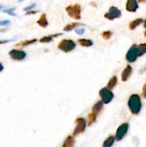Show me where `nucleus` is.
Segmentation results:
<instances>
[{
	"label": "nucleus",
	"instance_id": "obj_16",
	"mask_svg": "<svg viewBox=\"0 0 146 147\" xmlns=\"http://www.w3.org/2000/svg\"><path fill=\"white\" fill-rule=\"evenodd\" d=\"M84 24L82 23H80V22H72V23H70V24H67L66 25L65 27H64V31L65 32H70L72 30H73L74 29H75L76 27H80V26H83Z\"/></svg>",
	"mask_w": 146,
	"mask_h": 147
},
{
	"label": "nucleus",
	"instance_id": "obj_20",
	"mask_svg": "<svg viewBox=\"0 0 146 147\" xmlns=\"http://www.w3.org/2000/svg\"><path fill=\"white\" fill-rule=\"evenodd\" d=\"M115 138L113 136H110L108 138L104 140V143H103L102 146L103 147H110L113 146L115 143Z\"/></svg>",
	"mask_w": 146,
	"mask_h": 147
},
{
	"label": "nucleus",
	"instance_id": "obj_17",
	"mask_svg": "<svg viewBox=\"0 0 146 147\" xmlns=\"http://www.w3.org/2000/svg\"><path fill=\"white\" fill-rule=\"evenodd\" d=\"M74 144H75V141H74V136H69L64 141L62 147H73L74 146Z\"/></svg>",
	"mask_w": 146,
	"mask_h": 147
},
{
	"label": "nucleus",
	"instance_id": "obj_34",
	"mask_svg": "<svg viewBox=\"0 0 146 147\" xmlns=\"http://www.w3.org/2000/svg\"><path fill=\"white\" fill-rule=\"evenodd\" d=\"M138 2H140V3H146V0H138Z\"/></svg>",
	"mask_w": 146,
	"mask_h": 147
},
{
	"label": "nucleus",
	"instance_id": "obj_13",
	"mask_svg": "<svg viewBox=\"0 0 146 147\" xmlns=\"http://www.w3.org/2000/svg\"><path fill=\"white\" fill-rule=\"evenodd\" d=\"M62 35V33H57V34H51V35L48 36H44L42 37L40 40V42L41 43H49L50 42H52L53 40V39L56 38V37H59V36Z\"/></svg>",
	"mask_w": 146,
	"mask_h": 147
},
{
	"label": "nucleus",
	"instance_id": "obj_24",
	"mask_svg": "<svg viewBox=\"0 0 146 147\" xmlns=\"http://www.w3.org/2000/svg\"><path fill=\"white\" fill-rule=\"evenodd\" d=\"M113 32L112 31H104L102 32L101 36L104 40H109L113 36Z\"/></svg>",
	"mask_w": 146,
	"mask_h": 147
},
{
	"label": "nucleus",
	"instance_id": "obj_25",
	"mask_svg": "<svg viewBox=\"0 0 146 147\" xmlns=\"http://www.w3.org/2000/svg\"><path fill=\"white\" fill-rule=\"evenodd\" d=\"M14 10H15V8H11V9H4L3 10V11H4V13H7V14H9V15L15 17V16H17V14L14 12Z\"/></svg>",
	"mask_w": 146,
	"mask_h": 147
},
{
	"label": "nucleus",
	"instance_id": "obj_8",
	"mask_svg": "<svg viewBox=\"0 0 146 147\" xmlns=\"http://www.w3.org/2000/svg\"><path fill=\"white\" fill-rule=\"evenodd\" d=\"M129 129V124L128 123H124L123 124L120 125L118 128H117V131H116L115 134V139L117 141H121L123 138L125 137L126 134H127V131H128Z\"/></svg>",
	"mask_w": 146,
	"mask_h": 147
},
{
	"label": "nucleus",
	"instance_id": "obj_2",
	"mask_svg": "<svg viewBox=\"0 0 146 147\" xmlns=\"http://www.w3.org/2000/svg\"><path fill=\"white\" fill-rule=\"evenodd\" d=\"M66 11L69 17L75 20H80L81 19V7L80 4H75L72 5H69L65 8Z\"/></svg>",
	"mask_w": 146,
	"mask_h": 147
},
{
	"label": "nucleus",
	"instance_id": "obj_37",
	"mask_svg": "<svg viewBox=\"0 0 146 147\" xmlns=\"http://www.w3.org/2000/svg\"><path fill=\"white\" fill-rule=\"evenodd\" d=\"M144 36L146 37V31L144 32Z\"/></svg>",
	"mask_w": 146,
	"mask_h": 147
},
{
	"label": "nucleus",
	"instance_id": "obj_33",
	"mask_svg": "<svg viewBox=\"0 0 146 147\" xmlns=\"http://www.w3.org/2000/svg\"><path fill=\"white\" fill-rule=\"evenodd\" d=\"M3 70H4V66L2 65V64H1V63H0V72L2 71Z\"/></svg>",
	"mask_w": 146,
	"mask_h": 147
},
{
	"label": "nucleus",
	"instance_id": "obj_35",
	"mask_svg": "<svg viewBox=\"0 0 146 147\" xmlns=\"http://www.w3.org/2000/svg\"><path fill=\"white\" fill-rule=\"evenodd\" d=\"M144 27L145 28H146V19H145V20L144 21Z\"/></svg>",
	"mask_w": 146,
	"mask_h": 147
},
{
	"label": "nucleus",
	"instance_id": "obj_15",
	"mask_svg": "<svg viewBox=\"0 0 146 147\" xmlns=\"http://www.w3.org/2000/svg\"><path fill=\"white\" fill-rule=\"evenodd\" d=\"M36 42H37V39H31V40H24V41H21L20 42L16 44L15 46H17V47H27V46L30 45L34 44Z\"/></svg>",
	"mask_w": 146,
	"mask_h": 147
},
{
	"label": "nucleus",
	"instance_id": "obj_26",
	"mask_svg": "<svg viewBox=\"0 0 146 147\" xmlns=\"http://www.w3.org/2000/svg\"><path fill=\"white\" fill-rule=\"evenodd\" d=\"M35 7H36V4H35V3H34V4H31V5L28 6V7H24V11H29V10H31V9H34Z\"/></svg>",
	"mask_w": 146,
	"mask_h": 147
},
{
	"label": "nucleus",
	"instance_id": "obj_23",
	"mask_svg": "<svg viewBox=\"0 0 146 147\" xmlns=\"http://www.w3.org/2000/svg\"><path fill=\"white\" fill-rule=\"evenodd\" d=\"M96 118H97V116L95 114H94L93 113L88 114V116H87V125L88 126H91L93 123L95 122Z\"/></svg>",
	"mask_w": 146,
	"mask_h": 147
},
{
	"label": "nucleus",
	"instance_id": "obj_1",
	"mask_svg": "<svg viewBox=\"0 0 146 147\" xmlns=\"http://www.w3.org/2000/svg\"><path fill=\"white\" fill-rule=\"evenodd\" d=\"M129 109L133 114L137 115L140 112L142 109L141 99L137 94H133L130 96L127 102Z\"/></svg>",
	"mask_w": 146,
	"mask_h": 147
},
{
	"label": "nucleus",
	"instance_id": "obj_22",
	"mask_svg": "<svg viewBox=\"0 0 146 147\" xmlns=\"http://www.w3.org/2000/svg\"><path fill=\"white\" fill-rule=\"evenodd\" d=\"M137 49H138V56L143 55L146 53V43H143V44L139 45L137 46Z\"/></svg>",
	"mask_w": 146,
	"mask_h": 147
},
{
	"label": "nucleus",
	"instance_id": "obj_12",
	"mask_svg": "<svg viewBox=\"0 0 146 147\" xmlns=\"http://www.w3.org/2000/svg\"><path fill=\"white\" fill-rule=\"evenodd\" d=\"M103 104H104V103L102 102V100H99V101H97L93 106L92 109V113L95 114L96 116L100 114V113L103 109Z\"/></svg>",
	"mask_w": 146,
	"mask_h": 147
},
{
	"label": "nucleus",
	"instance_id": "obj_31",
	"mask_svg": "<svg viewBox=\"0 0 146 147\" xmlns=\"http://www.w3.org/2000/svg\"><path fill=\"white\" fill-rule=\"evenodd\" d=\"M13 41V40H0V45L5 44V43Z\"/></svg>",
	"mask_w": 146,
	"mask_h": 147
},
{
	"label": "nucleus",
	"instance_id": "obj_19",
	"mask_svg": "<svg viewBox=\"0 0 146 147\" xmlns=\"http://www.w3.org/2000/svg\"><path fill=\"white\" fill-rule=\"evenodd\" d=\"M77 42L80 45L84 47H91L93 45V42L90 40H87V39H79Z\"/></svg>",
	"mask_w": 146,
	"mask_h": 147
},
{
	"label": "nucleus",
	"instance_id": "obj_10",
	"mask_svg": "<svg viewBox=\"0 0 146 147\" xmlns=\"http://www.w3.org/2000/svg\"><path fill=\"white\" fill-rule=\"evenodd\" d=\"M139 6L137 0H127L126 3V10L130 12H135Z\"/></svg>",
	"mask_w": 146,
	"mask_h": 147
},
{
	"label": "nucleus",
	"instance_id": "obj_30",
	"mask_svg": "<svg viewBox=\"0 0 146 147\" xmlns=\"http://www.w3.org/2000/svg\"><path fill=\"white\" fill-rule=\"evenodd\" d=\"M40 11H34V9H31V10H29L26 12V15H31V14H35L37 13H38Z\"/></svg>",
	"mask_w": 146,
	"mask_h": 147
},
{
	"label": "nucleus",
	"instance_id": "obj_38",
	"mask_svg": "<svg viewBox=\"0 0 146 147\" xmlns=\"http://www.w3.org/2000/svg\"><path fill=\"white\" fill-rule=\"evenodd\" d=\"M17 1H18L19 2H21V1H24V0H17Z\"/></svg>",
	"mask_w": 146,
	"mask_h": 147
},
{
	"label": "nucleus",
	"instance_id": "obj_4",
	"mask_svg": "<svg viewBox=\"0 0 146 147\" xmlns=\"http://www.w3.org/2000/svg\"><path fill=\"white\" fill-rule=\"evenodd\" d=\"M99 94H100L102 100V102L104 104H108V103H110L113 99V98H114L113 93L107 87L102 88L100 90V92H99Z\"/></svg>",
	"mask_w": 146,
	"mask_h": 147
},
{
	"label": "nucleus",
	"instance_id": "obj_29",
	"mask_svg": "<svg viewBox=\"0 0 146 147\" xmlns=\"http://www.w3.org/2000/svg\"><path fill=\"white\" fill-rule=\"evenodd\" d=\"M142 96H143L144 98L146 99V83H145V85L143 87V90H142Z\"/></svg>",
	"mask_w": 146,
	"mask_h": 147
},
{
	"label": "nucleus",
	"instance_id": "obj_3",
	"mask_svg": "<svg viewBox=\"0 0 146 147\" xmlns=\"http://www.w3.org/2000/svg\"><path fill=\"white\" fill-rule=\"evenodd\" d=\"M57 47H58L59 50L67 53L72 51L76 47V44L73 40L64 39V40H62L60 42Z\"/></svg>",
	"mask_w": 146,
	"mask_h": 147
},
{
	"label": "nucleus",
	"instance_id": "obj_9",
	"mask_svg": "<svg viewBox=\"0 0 146 147\" xmlns=\"http://www.w3.org/2000/svg\"><path fill=\"white\" fill-rule=\"evenodd\" d=\"M9 55L12 60H17V61H21L25 59L27 57V53L23 50H11L9 53Z\"/></svg>",
	"mask_w": 146,
	"mask_h": 147
},
{
	"label": "nucleus",
	"instance_id": "obj_32",
	"mask_svg": "<svg viewBox=\"0 0 146 147\" xmlns=\"http://www.w3.org/2000/svg\"><path fill=\"white\" fill-rule=\"evenodd\" d=\"M145 71H146V64H145V65L143 67V69H141V70H140V73H143V72H145Z\"/></svg>",
	"mask_w": 146,
	"mask_h": 147
},
{
	"label": "nucleus",
	"instance_id": "obj_18",
	"mask_svg": "<svg viewBox=\"0 0 146 147\" xmlns=\"http://www.w3.org/2000/svg\"><path fill=\"white\" fill-rule=\"evenodd\" d=\"M143 22V20L142 18H138V19H136V20H133L129 24V28L130 30H133L136 28L137 27H138L140 24H141Z\"/></svg>",
	"mask_w": 146,
	"mask_h": 147
},
{
	"label": "nucleus",
	"instance_id": "obj_39",
	"mask_svg": "<svg viewBox=\"0 0 146 147\" xmlns=\"http://www.w3.org/2000/svg\"><path fill=\"white\" fill-rule=\"evenodd\" d=\"M0 9H1V7H0Z\"/></svg>",
	"mask_w": 146,
	"mask_h": 147
},
{
	"label": "nucleus",
	"instance_id": "obj_11",
	"mask_svg": "<svg viewBox=\"0 0 146 147\" xmlns=\"http://www.w3.org/2000/svg\"><path fill=\"white\" fill-rule=\"evenodd\" d=\"M132 73H133V68L130 65H127L126 66L125 68L123 70V73H122V76H121V80L122 81L125 82L127 80H128V79L130 78V77L131 76Z\"/></svg>",
	"mask_w": 146,
	"mask_h": 147
},
{
	"label": "nucleus",
	"instance_id": "obj_6",
	"mask_svg": "<svg viewBox=\"0 0 146 147\" xmlns=\"http://www.w3.org/2000/svg\"><path fill=\"white\" fill-rule=\"evenodd\" d=\"M138 49H137V45L134 44L130 47L126 54L125 58L126 60L129 63H134L137 58L138 57Z\"/></svg>",
	"mask_w": 146,
	"mask_h": 147
},
{
	"label": "nucleus",
	"instance_id": "obj_28",
	"mask_svg": "<svg viewBox=\"0 0 146 147\" xmlns=\"http://www.w3.org/2000/svg\"><path fill=\"white\" fill-rule=\"evenodd\" d=\"M10 24V21L9 20H2L0 21V26H7Z\"/></svg>",
	"mask_w": 146,
	"mask_h": 147
},
{
	"label": "nucleus",
	"instance_id": "obj_21",
	"mask_svg": "<svg viewBox=\"0 0 146 147\" xmlns=\"http://www.w3.org/2000/svg\"><path fill=\"white\" fill-rule=\"evenodd\" d=\"M117 76H114L113 77H112L110 78V80H109V82L107 83V87L109 89L112 90V89L114 88L115 87V86L117 85Z\"/></svg>",
	"mask_w": 146,
	"mask_h": 147
},
{
	"label": "nucleus",
	"instance_id": "obj_27",
	"mask_svg": "<svg viewBox=\"0 0 146 147\" xmlns=\"http://www.w3.org/2000/svg\"><path fill=\"white\" fill-rule=\"evenodd\" d=\"M84 32H85V30L83 28H79V29H76L75 30V32L77 33V34H79V35H82V34H83L84 33Z\"/></svg>",
	"mask_w": 146,
	"mask_h": 147
},
{
	"label": "nucleus",
	"instance_id": "obj_7",
	"mask_svg": "<svg viewBox=\"0 0 146 147\" xmlns=\"http://www.w3.org/2000/svg\"><path fill=\"white\" fill-rule=\"evenodd\" d=\"M122 15V12L118 8L116 7H111L109 9V11L104 14V18L108 20L113 21L115 19L120 18Z\"/></svg>",
	"mask_w": 146,
	"mask_h": 147
},
{
	"label": "nucleus",
	"instance_id": "obj_5",
	"mask_svg": "<svg viewBox=\"0 0 146 147\" xmlns=\"http://www.w3.org/2000/svg\"><path fill=\"white\" fill-rule=\"evenodd\" d=\"M75 123L76 126L74 128V131H73V136H75L77 135L83 133L84 131V130H85L86 126H87L85 119H83V118H77L75 120Z\"/></svg>",
	"mask_w": 146,
	"mask_h": 147
},
{
	"label": "nucleus",
	"instance_id": "obj_14",
	"mask_svg": "<svg viewBox=\"0 0 146 147\" xmlns=\"http://www.w3.org/2000/svg\"><path fill=\"white\" fill-rule=\"evenodd\" d=\"M37 24L40 26V27H43V28H45L48 26L49 23L48 21H47V16H46V14H42L40 17L39 18V20L37 21Z\"/></svg>",
	"mask_w": 146,
	"mask_h": 147
},
{
	"label": "nucleus",
	"instance_id": "obj_36",
	"mask_svg": "<svg viewBox=\"0 0 146 147\" xmlns=\"http://www.w3.org/2000/svg\"><path fill=\"white\" fill-rule=\"evenodd\" d=\"M4 31H6V30H4V29H2V30L0 29V32H4Z\"/></svg>",
	"mask_w": 146,
	"mask_h": 147
}]
</instances>
